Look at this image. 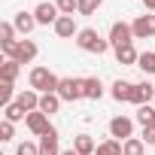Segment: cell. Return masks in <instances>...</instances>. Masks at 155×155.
I'll return each mask as SVG.
<instances>
[{
    "instance_id": "6da1fadb",
    "label": "cell",
    "mask_w": 155,
    "mask_h": 155,
    "mask_svg": "<svg viewBox=\"0 0 155 155\" xmlns=\"http://www.w3.org/2000/svg\"><path fill=\"white\" fill-rule=\"evenodd\" d=\"M28 85L40 94H58V85H61V76H55L49 67H34L31 76H28Z\"/></svg>"
},
{
    "instance_id": "7a4b0ae2",
    "label": "cell",
    "mask_w": 155,
    "mask_h": 155,
    "mask_svg": "<svg viewBox=\"0 0 155 155\" xmlns=\"http://www.w3.org/2000/svg\"><path fill=\"white\" fill-rule=\"evenodd\" d=\"M76 46H79L82 52H94V55H104L110 49V40H104L94 28H82L79 34H76Z\"/></svg>"
},
{
    "instance_id": "3957f363",
    "label": "cell",
    "mask_w": 155,
    "mask_h": 155,
    "mask_svg": "<svg viewBox=\"0 0 155 155\" xmlns=\"http://www.w3.org/2000/svg\"><path fill=\"white\" fill-rule=\"evenodd\" d=\"M58 97L64 104H73V101H82L85 91H82V79H73V76H61V85H58Z\"/></svg>"
},
{
    "instance_id": "277c9868",
    "label": "cell",
    "mask_w": 155,
    "mask_h": 155,
    "mask_svg": "<svg viewBox=\"0 0 155 155\" xmlns=\"http://www.w3.org/2000/svg\"><path fill=\"white\" fill-rule=\"evenodd\" d=\"M110 46L113 49H122V46H131L134 43V28L128 25V21H113V28H110Z\"/></svg>"
},
{
    "instance_id": "5b68a950",
    "label": "cell",
    "mask_w": 155,
    "mask_h": 155,
    "mask_svg": "<svg viewBox=\"0 0 155 155\" xmlns=\"http://www.w3.org/2000/svg\"><path fill=\"white\" fill-rule=\"evenodd\" d=\"M110 137L113 140H128V137H134V119H128V116H116V119H110Z\"/></svg>"
},
{
    "instance_id": "8992f818",
    "label": "cell",
    "mask_w": 155,
    "mask_h": 155,
    "mask_svg": "<svg viewBox=\"0 0 155 155\" xmlns=\"http://www.w3.org/2000/svg\"><path fill=\"white\" fill-rule=\"evenodd\" d=\"M131 28H134V40H149V37H155V12L137 15V18L131 21Z\"/></svg>"
},
{
    "instance_id": "52a82bcc",
    "label": "cell",
    "mask_w": 155,
    "mask_h": 155,
    "mask_svg": "<svg viewBox=\"0 0 155 155\" xmlns=\"http://www.w3.org/2000/svg\"><path fill=\"white\" fill-rule=\"evenodd\" d=\"M34 18H37V25H52L55 28V21L61 18V12H58V6L55 3H37V9H34Z\"/></svg>"
},
{
    "instance_id": "ba28073f",
    "label": "cell",
    "mask_w": 155,
    "mask_h": 155,
    "mask_svg": "<svg viewBox=\"0 0 155 155\" xmlns=\"http://www.w3.org/2000/svg\"><path fill=\"white\" fill-rule=\"evenodd\" d=\"M25 125H28V131L34 134V137H43L52 125H49V116L46 113H40V110H34V113H28V119H25Z\"/></svg>"
},
{
    "instance_id": "9c48e42d",
    "label": "cell",
    "mask_w": 155,
    "mask_h": 155,
    "mask_svg": "<svg viewBox=\"0 0 155 155\" xmlns=\"http://www.w3.org/2000/svg\"><path fill=\"white\" fill-rule=\"evenodd\" d=\"M131 104H134V107L155 104V85H152V82H137V85H134V94H131Z\"/></svg>"
},
{
    "instance_id": "30bf717a",
    "label": "cell",
    "mask_w": 155,
    "mask_h": 155,
    "mask_svg": "<svg viewBox=\"0 0 155 155\" xmlns=\"http://www.w3.org/2000/svg\"><path fill=\"white\" fill-rule=\"evenodd\" d=\"M76 34H79V28H76L73 15H61V18L55 21V37H58V40H73Z\"/></svg>"
},
{
    "instance_id": "8fae6325",
    "label": "cell",
    "mask_w": 155,
    "mask_h": 155,
    "mask_svg": "<svg viewBox=\"0 0 155 155\" xmlns=\"http://www.w3.org/2000/svg\"><path fill=\"white\" fill-rule=\"evenodd\" d=\"M37 43L34 40H18V46H15V58L12 61H18V64H31L34 58H37Z\"/></svg>"
},
{
    "instance_id": "7c38bea8",
    "label": "cell",
    "mask_w": 155,
    "mask_h": 155,
    "mask_svg": "<svg viewBox=\"0 0 155 155\" xmlns=\"http://www.w3.org/2000/svg\"><path fill=\"white\" fill-rule=\"evenodd\" d=\"M40 155H61V149H58V128L55 125L40 137Z\"/></svg>"
},
{
    "instance_id": "4fadbf2b",
    "label": "cell",
    "mask_w": 155,
    "mask_h": 155,
    "mask_svg": "<svg viewBox=\"0 0 155 155\" xmlns=\"http://www.w3.org/2000/svg\"><path fill=\"white\" fill-rule=\"evenodd\" d=\"M12 25H15V31L21 34V37H28L34 28H37V18H34V12H15V18H12Z\"/></svg>"
},
{
    "instance_id": "5bb4252c",
    "label": "cell",
    "mask_w": 155,
    "mask_h": 155,
    "mask_svg": "<svg viewBox=\"0 0 155 155\" xmlns=\"http://www.w3.org/2000/svg\"><path fill=\"white\" fill-rule=\"evenodd\" d=\"M15 104H18L25 113H34V110H40V91H34V88H25V91L15 97Z\"/></svg>"
},
{
    "instance_id": "9a60e30c",
    "label": "cell",
    "mask_w": 155,
    "mask_h": 155,
    "mask_svg": "<svg viewBox=\"0 0 155 155\" xmlns=\"http://www.w3.org/2000/svg\"><path fill=\"white\" fill-rule=\"evenodd\" d=\"M82 91H85L88 101H101L104 97V82L97 79V76H85L82 79Z\"/></svg>"
},
{
    "instance_id": "2e32d148",
    "label": "cell",
    "mask_w": 155,
    "mask_h": 155,
    "mask_svg": "<svg viewBox=\"0 0 155 155\" xmlns=\"http://www.w3.org/2000/svg\"><path fill=\"white\" fill-rule=\"evenodd\" d=\"M116 61H119V64H125V67H137L140 52L134 49V43H131V46H122V49H116Z\"/></svg>"
},
{
    "instance_id": "e0dca14e",
    "label": "cell",
    "mask_w": 155,
    "mask_h": 155,
    "mask_svg": "<svg viewBox=\"0 0 155 155\" xmlns=\"http://www.w3.org/2000/svg\"><path fill=\"white\" fill-rule=\"evenodd\" d=\"M73 149L79 152V155H94L97 152V143H94V137H88V134H79L73 140Z\"/></svg>"
},
{
    "instance_id": "ac0fdd59",
    "label": "cell",
    "mask_w": 155,
    "mask_h": 155,
    "mask_svg": "<svg viewBox=\"0 0 155 155\" xmlns=\"http://www.w3.org/2000/svg\"><path fill=\"white\" fill-rule=\"evenodd\" d=\"M131 94H134V82H125V79H116V82H113V97H116L119 104L131 101Z\"/></svg>"
},
{
    "instance_id": "d6986e66",
    "label": "cell",
    "mask_w": 155,
    "mask_h": 155,
    "mask_svg": "<svg viewBox=\"0 0 155 155\" xmlns=\"http://www.w3.org/2000/svg\"><path fill=\"white\" fill-rule=\"evenodd\" d=\"M21 73V64L18 61H3V67H0V79L3 82H15Z\"/></svg>"
},
{
    "instance_id": "ffe728a7",
    "label": "cell",
    "mask_w": 155,
    "mask_h": 155,
    "mask_svg": "<svg viewBox=\"0 0 155 155\" xmlns=\"http://www.w3.org/2000/svg\"><path fill=\"white\" fill-rule=\"evenodd\" d=\"M64 101L58 97V94H40V113H46V116H52V113H58V107H61Z\"/></svg>"
},
{
    "instance_id": "44dd1931",
    "label": "cell",
    "mask_w": 155,
    "mask_h": 155,
    "mask_svg": "<svg viewBox=\"0 0 155 155\" xmlns=\"http://www.w3.org/2000/svg\"><path fill=\"white\" fill-rule=\"evenodd\" d=\"M143 152H146V143L140 137H128L122 143V155H143Z\"/></svg>"
},
{
    "instance_id": "7402d4cb",
    "label": "cell",
    "mask_w": 155,
    "mask_h": 155,
    "mask_svg": "<svg viewBox=\"0 0 155 155\" xmlns=\"http://www.w3.org/2000/svg\"><path fill=\"white\" fill-rule=\"evenodd\" d=\"M137 122H140L143 128H152V125H155V107H152V104L137 107Z\"/></svg>"
},
{
    "instance_id": "603a6c76",
    "label": "cell",
    "mask_w": 155,
    "mask_h": 155,
    "mask_svg": "<svg viewBox=\"0 0 155 155\" xmlns=\"http://www.w3.org/2000/svg\"><path fill=\"white\" fill-rule=\"evenodd\" d=\"M94 155H122V140H104L101 146H97V152Z\"/></svg>"
},
{
    "instance_id": "cb8c5ba5",
    "label": "cell",
    "mask_w": 155,
    "mask_h": 155,
    "mask_svg": "<svg viewBox=\"0 0 155 155\" xmlns=\"http://www.w3.org/2000/svg\"><path fill=\"white\" fill-rule=\"evenodd\" d=\"M137 67H140L146 76H152V73H155V52H140V61H137Z\"/></svg>"
},
{
    "instance_id": "d4e9b609",
    "label": "cell",
    "mask_w": 155,
    "mask_h": 155,
    "mask_svg": "<svg viewBox=\"0 0 155 155\" xmlns=\"http://www.w3.org/2000/svg\"><path fill=\"white\" fill-rule=\"evenodd\" d=\"M3 116H6V122H21V119H28V113L18 107V104H9V107H3Z\"/></svg>"
},
{
    "instance_id": "484cf974",
    "label": "cell",
    "mask_w": 155,
    "mask_h": 155,
    "mask_svg": "<svg viewBox=\"0 0 155 155\" xmlns=\"http://www.w3.org/2000/svg\"><path fill=\"white\" fill-rule=\"evenodd\" d=\"M76 3H79V15H94L104 0H76Z\"/></svg>"
},
{
    "instance_id": "4316f807",
    "label": "cell",
    "mask_w": 155,
    "mask_h": 155,
    "mask_svg": "<svg viewBox=\"0 0 155 155\" xmlns=\"http://www.w3.org/2000/svg\"><path fill=\"white\" fill-rule=\"evenodd\" d=\"M55 6L61 15H73V12H79V3L76 0H55Z\"/></svg>"
},
{
    "instance_id": "83f0119b",
    "label": "cell",
    "mask_w": 155,
    "mask_h": 155,
    "mask_svg": "<svg viewBox=\"0 0 155 155\" xmlns=\"http://www.w3.org/2000/svg\"><path fill=\"white\" fill-rule=\"evenodd\" d=\"M15 34H18V31H15V25H12V21H3V25H0V43H12V40H15Z\"/></svg>"
},
{
    "instance_id": "f1b7e54d",
    "label": "cell",
    "mask_w": 155,
    "mask_h": 155,
    "mask_svg": "<svg viewBox=\"0 0 155 155\" xmlns=\"http://www.w3.org/2000/svg\"><path fill=\"white\" fill-rule=\"evenodd\" d=\"M15 155H40V146H37V143H31V140H25V143H18V146H15Z\"/></svg>"
},
{
    "instance_id": "f546056e",
    "label": "cell",
    "mask_w": 155,
    "mask_h": 155,
    "mask_svg": "<svg viewBox=\"0 0 155 155\" xmlns=\"http://www.w3.org/2000/svg\"><path fill=\"white\" fill-rule=\"evenodd\" d=\"M12 88H15L12 82H3V85H0V101H3V107L15 104V101H12Z\"/></svg>"
},
{
    "instance_id": "4dcf8cb0",
    "label": "cell",
    "mask_w": 155,
    "mask_h": 155,
    "mask_svg": "<svg viewBox=\"0 0 155 155\" xmlns=\"http://www.w3.org/2000/svg\"><path fill=\"white\" fill-rule=\"evenodd\" d=\"M12 137H15V125L3 119V125H0V140H6V143H9Z\"/></svg>"
},
{
    "instance_id": "1f68e13d",
    "label": "cell",
    "mask_w": 155,
    "mask_h": 155,
    "mask_svg": "<svg viewBox=\"0 0 155 155\" xmlns=\"http://www.w3.org/2000/svg\"><path fill=\"white\" fill-rule=\"evenodd\" d=\"M140 140H143L146 146H155V125H152V128H143V134H140Z\"/></svg>"
},
{
    "instance_id": "d6a6232c",
    "label": "cell",
    "mask_w": 155,
    "mask_h": 155,
    "mask_svg": "<svg viewBox=\"0 0 155 155\" xmlns=\"http://www.w3.org/2000/svg\"><path fill=\"white\" fill-rule=\"evenodd\" d=\"M143 6H146L149 12H155V0H143Z\"/></svg>"
},
{
    "instance_id": "836d02e7",
    "label": "cell",
    "mask_w": 155,
    "mask_h": 155,
    "mask_svg": "<svg viewBox=\"0 0 155 155\" xmlns=\"http://www.w3.org/2000/svg\"><path fill=\"white\" fill-rule=\"evenodd\" d=\"M61 155H79V152H76V149H64Z\"/></svg>"
},
{
    "instance_id": "e575fe53",
    "label": "cell",
    "mask_w": 155,
    "mask_h": 155,
    "mask_svg": "<svg viewBox=\"0 0 155 155\" xmlns=\"http://www.w3.org/2000/svg\"><path fill=\"white\" fill-rule=\"evenodd\" d=\"M152 107H155V104H152Z\"/></svg>"
}]
</instances>
